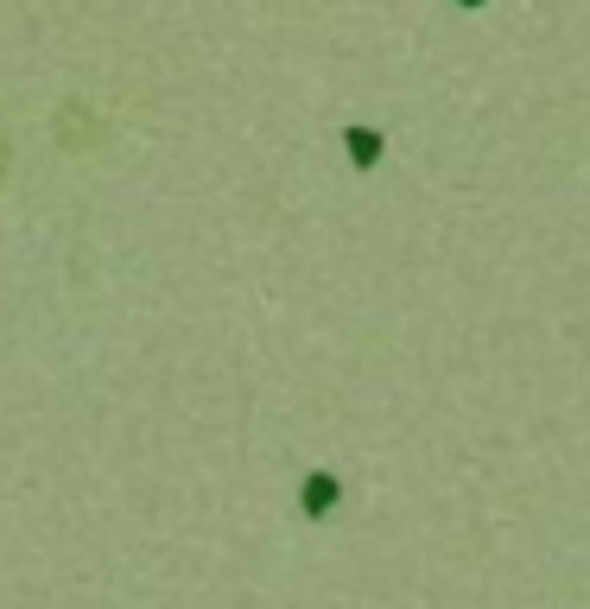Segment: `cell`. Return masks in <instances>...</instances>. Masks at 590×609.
<instances>
[{"label": "cell", "instance_id": "6da1fadb", "mask_svg": "<svg viewBox=\"0 0 590 609\" xmlns=\"http://www.w3.org/2000/svg\"><path fill=\"white\" fill-rule=\"evenodd\" d=\"M336 496H343V489H336V476H324V470H318V476H305V514H331Z\"/></svg>", "mask_w": 590, "mask_h": 609}, {"label": "cell", "instance_id": "7a4b0ae2", "mask_svg": "<svg viewBox=\"0 0 590 609\" xmlns=\"http://www.w3.org/2000/svg\"><path fill=\"white\" fill-rule=\"evenodd\" d=\"M343 141H349V159H356V166H374V159H381V134H369V127H349Z\"/></svg>", "mask_w": 590, "mask_h": 609}, {"label": "cell", "instance_id": "3957f363", "mask_svg": "<svg viewBox=\"0 0 590 609\" xmlns=\"http://www.w3.org/2000/svg\"><path fill=\"white\" fill-rule=\"evenodd\" d=\"M464 7H482V0H464Z\"/></svg>", "mask_w": 590, "mask_h": 609}]
</instances>
